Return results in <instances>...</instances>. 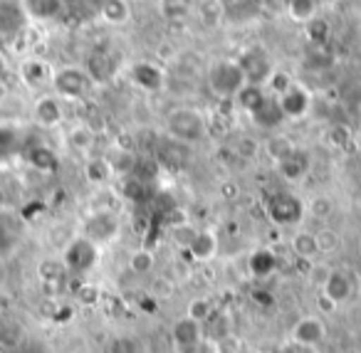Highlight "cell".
Listing matches in <instances>:
<instances>
[{
  "label": "cell",
  "instance_id": "277c9868",
  "mask_svg": "<svg viewBox=\"0 0 361 353\" xmlns=\"http://www.w3.org/2000/svg\"><path fill=\"white\" fill-rule=\"evenodd\" d=\"M99 254H102V249L97 247L94 242H90V240L82 237V235H75V237L67 242V247L62 249L60 259H62V264H65L67 274L85 277V274H90L92 269L97 267Z\"/></svg>",
  "mask_w": 361,
  "mask_h": 353
},
{
  "label": "cell",
  "instance_id": "5bb4252c",
  "mask_svg": "<svg viewBox=\"0 0 361 353\" xmlns=\"http://www.w3.org/2000/svg\"><path fill=\"white\" fill-rule=\"evenodd\" d=\"M18 75H20V82L27 89H42V87L52 85L55 70H52L42 57H25V60L20 62Z\"/></svg>",
  "mask_w": 361,
  "mask_h": 353
},
{
  "label": "cell",
  "instance_id": "f35d334b",
  "mask_svg": "<svg viewBox=\"0 0 361 353\" xmlns=\"http://www.w3.org/2000/svg\"><path fill=\"white\" fill-rule=\"evenodd\" d=\"M213 311H216V309H213V304L208 302V299H193V302L188 304V309H186V316H191V318H196V321L206 323L208 316H211Z\"/></svg>",
  "mask_w": 361,
  "mask_h": 353
},
{
  "label": "cell",
  "instance_id": "f6af8a7d",
  "mask_svg": "<svg viewBox=\"0 0 361 353\" xmlns=\"http://www.w3.org/2000/svg\"><path fill=\"white\" fill-rule=\"evenodd\" d=\"M260 151H262V146L252 139H240V144H238V156H243V159H252V156H257Z\"/></svg>",
  "mask_w": 361,
  "mask_h": 353
},
{
  "label": "cell",
  "instance_id": "d4e9b609",
  "mask_svg": "<svg viewBox=\"0 0 361 353\" xmlns=\"http://www.w3.org/2000/svg\"><path fill=\"white\" fill-rule=\"evenodd\" d=\"M317 13H319V3L317 0H287L285 18L295 23V25L305 27L310 20H314Z\"/></svg>",
  "mask_w": 361,
  "mask_h": 353
},
{
  "label": "cell",
  "instance_id": "9c48e42d",
  "mask_svg": "<svg viewBox=\"0 0 361 353\" xmlns=\"http://www.w3.org/2000/svg\"><path fill=\"white\" fill-rule=\"evenodd\" d=\"M129 80L146 94H159L166 89V70L154 60H136L129 67Z\"/></svg>",
  "mask_w": 361,
  "mask_h": 353
},
{
  "label": "cell",
  "instance_id": "f907efd6",
  "mask_svg": "<svg viewBox=\"0 0 361 353\" xmlns=\"http://www.w3.org/2000/svg\"><path fill=\"white\" fill-rule=\"evenodd\" d=\"M3 75H6V60L0 57V80H3Z\"/></svg>",
  "mask_w": 361,
  "mask_h": 353
},
{
  "label": "cell",
  "instance_id": "1f68e13d",
  "mask_svg": "<svg viewBox=\"0 0 361 353\" xmlns=\"http://www.w3.org/2000/svg\"><path fill=\"white\" fill-rule=\"evenodd\" d=\"M250 119L255 121L260 129H277V126L285 121V116H282L280 106H277V99L275 97H270V99L265 101V106H262L257 114H252Z\"/></svg>",
  "mask_w": 361,
  "mask_h": 353
},
{
  "label": "cell",
  "instance_id": "d6a6232c",
  "mask_svg": "<svg viewBox=\"0 0 361 353\" xmlns=\"http://www.w3.org/2000/svg\"><path fill=\"white\" fill-rule=\"evenodd\" d=\"M37 279L42 284H62L67 279V269L62 264V259H42L37 264Z\"/></svg>",
  "mask_w": 361,
  "mask_h": 353
},
{
  "label": "cell",
  "instance_id": "c3c4849f",
  "mask_svg": "<svg viewBox=\"0 0 361 353\" xmlns=\"http://www.w3.org/2000/svg\"><path fill=\"white\" fill-rule=\"evenodd\" d=\"M252 299H255L260 306H272V304H275V297H272L270 292H265V289H257V292L252 294Z\"/></svg>",
  "mask_w": 361,
  "mask_h": 353
},
{
  "label": "cell",
  "instance_id": "b9f144b4",
  "mask_svg": "<svg viewBox=\"0 0 361 353\" xmlns=\"http://www.w3.org/2000/svg\"><path fill=\"white\" fill-rule=\"evenodd\" d=\"M213 351H216V353H240L243 351V343H240V338H238L235 333L231 331L228 336L213 341Z\"/></svg>",
  "mask_w": 361,
  "mask_h": 353
},
{
  "label": "cell",
  "instance_id": "d590c367",
  "mask_svg": "<svg viewBox=\"0 0 361 353\" xmlns=\"http://www.w3.org/2000/svg\"><path fill=\"white\" fill-rule=\"evenodd\" d=\"M317 247H319V254H334L336 249L341 247V237L334 228L324 225L322 230H317Z\"/></svg>",
  "mask_w": 361,
  "mask_h": 353
},
{
  "label": "cell",
  "instance_id": "bcb514c9",
  "mask_svg": "<svg viewBox=\"0 0 361 353\" xmlns=\"http://www.w3.org/2000/svg\"><path fill=\"white\" fill-rule=\"evenodd\" d=\"M329 272H331V267H322V264L312 262V269H310V282H312V284H317V287H322V284H324V279L329 277Z\"/></svg>",
  "mask_w": 361,
  "mask_h": 353
},
{
  "label": "cell",
  "instance_id": "4fadbf2b",
  "mask_svg": "<svg viewBox=\"0 0 361 353\" xmlns=\"http://www.w3.org/2000/svg\"><path fill=\"white\" fill-rule=\"evenodd\" d=\"M25 13L18 0H0V40L13 42L25 30Z\"/></svg>",
  "mask_w": 361,
  "mask_h": 353
},
{
  "label": "cell",
  "instance_id": "8992f818",
  "mask_svg": "<svg viewBox=\"0 0 361 353\" xmlns=\"http://www.w3.org/2000/svg\"><path fill=\"white\" fill-rule=\"evenodd\" d=\"M119 218H116L114 210H106V208H99V210H92L85 220H82V237H87L90 242H94L97 247H104V244L114 242L116 235H119Z\"/></svg>",
  "mask_w": 361,
  "mask_h": 353
},
{
  "label": "cell",
  "instance_id": "6da1fadb",
  "mask_svg": "<svg viewBox=\"0 0 361 353\" xmlns=\"http://www.w3.org/2000/svg\"><path fill=\"white\" fill-rule=\"evenodd\" d=\"M166 136L176 144L193 146L208 136V119L196 106H173L164 119Z\"/></svg>",
  "mask_w": 361,
  "mask_h": 353
},
{
  "label": "cell",
  "instance_id": "8fae6325",
  "mask_svg": "<svg viewBox=\"0 0 361 353\" xmlns=\"http://www.w3.org/2000/svg\"><path fill=\"white\" fill-rule=\"evenodd\" d=\"M324 338H326V323H324V318L317 316V314L300 316L290 331V341L300 343V346H307V348H317Z\"/></svg>",
  "mask_w": 361,
  "mask_h": 353
},
{
  "label": "cell",
  "instance_id": "7a4b0ae2",
  "mask_svg": "<svg viewBox=\"0 0 361 353\" xmlns=\"http://www.w3.org/2000/svg\"><path fill=\"white\" fill-rule=\"evenodd\" d=\"M245 75H243L240 65L235 57H221L213 60L206 70V87L216 99L233 101L238 97V92L245 87Z\"/></svg>",
  "mask_w": 361,
  "mask_h": 353
},
{
  "label": "cell",
  "instance_id": "484cf974",
  "mask_svg": "<svg viewBox=\"0 0 361 353\" xmlns=\"http://www.w3.org/2000/svg\"><path fill=\"white\" fill-rule=\"evenodd\" d=\"M97 144V134L90 124H75L67 131V146L77 154H90Z\"/></svg>",
  "mask_w": 361,
  "mask_h": 353
},
{
  "label": "cell",
  "instance_id": "2e32d148",
  "mask_svg": "<svg viewBox=\"0 0 361 353\" xmlns=\"http://www.w3.org/2000/svg\"><path fill=\"white\" fill-rule=\"evenodd\" d=\"M275 168H277V173H280V178L285 180V183H300V180H305L307 173H310L312 159H310V154H307V151L295 149L290 156H285L280 163H275Z\"/></svg>",
  "mask_w": 361,
  "mask_h": 353
},
{
  "label": "cell",
  "instance_id": "836d02e7",
  "mask_svg": "<svg viewBox=\"0 0 361 353\" xmlns=\"http://www.w3.org/2000/svg\"><path fill=\"white\" fill-rule=\"evenodd\" d=\"M104 353H144V343L139 341L136 336H114L109 338Z\"/></svg>",
  "mask_w": 361,
  "mask_h": 353
},
{
  "label": "cell",
  "instance_id": "ffe728a7",
  "mask_svg": "<svg viewBox=\"0 0 361 353\" xmlns=\"http://www.w3.org/2000/svg\"><path fill=\"white\" fill-rule=\"evenodd\" d=\"M270 99V94H267L265 87H257V85H245L240 92H238V97L233 101H235V106L240 111H245L247 116L257 114V111L265 106V101Z\"/></svg>",
  "mask_w": 361,
  "mask_h": 353
},
{
  "label": "cell",
  "instance_id": "60d3db41",
  "mask_svg": "<svg viewBox=\"0 0 361 353\" xmlns=\"http://www.w3.org/2000/svg\"><path fill=\"white\" fill-rule=\"evenodd\" d=\"M20 326H16V323H0V346L3 348H13L20 343Z\"/></svg>",
  "mask_w": 361,
  "mask_h": 353
},
{
  "label": "cell",
  "instance_id": "52a82bcc",
  "mask_svg": "<svg viewBox=\"0 0 361 353\" xmlns=\"http://www.w3.org/2000/svg\"><path fill=\"white\" fill-rule=\"evenodd\" d=\"M351 297H354V277L346 269H331L319 287V304L326 309H339Z\"/></svg>",
  "mask_w": 361,
  "mask_h": 353
},
{
  "label": "cell",
  "instance_id": "5b68a950",
  "mask_svg": "<svg viewBox=\"0 0 361 353\" xmlns=\"http://www.w3.org/2000/svg\"><path fill=\"white\" fill-rule=\"evenodd\" d=\"M267 218L272 220L280 228H297L302 220L307 218L305 213V200L300 195L290 193V190H282V193H275L265 205Z\"/></svg>",
  "mask_w": 361,
  "mask_h": 353
},
{
  "label": "cell",
  "instance_id": "3957f363",
  "mask_svg": "<svg viewBox=\"0 0 361 353\" xmlns=\"http://www.w3.org/2000/svg\"><path fill=\"white\" fill-rule=\"evenodd\" d=\"M50 87L55 89V97H60V99L80 101V99H87V97L92 94L94 82H92V77L87 75L85 67L67 65V67L55 70Z\"/></svg>",
  "mask_w": 361,
  "mask_h": 353
},
{
  "label": "cell",
  "instance_id": "44dd1931",
  "mask_svg": "<svg viewBox=\"0 0 361 353\" xmlns=\"http://www.w3.org/2000/svg\"><path fill=\"white\" fill-rule=\"evenodd\" d=\"M25 161L35 171H40V173H55V171L60 168V159H57V154L45 144L30 146V149L25 151Z\"/></svg>",
  "mask_w": 361,
  "mask_h": 353
},
{
  "label": "cell",
  "instance_id": "ba28073f",
  "mask_svg": "<svg viewBox=\"0 0 361 353\" xmlns=\"http://www.w3.org/2000/svg\"><path fill=\"white\" fill-rule=\"evenodd\" d=\"M238 65H240L243 75H245V82L247 85H257V87H265L270 75L275 72V65L272 60L267 57V52L262 47H250L245 50L240 57H235Z\"/></svg>",
  "mask_w": 361,
  "mask_h": 353
},
{
  "label": "cell",
  "instance_id": "8d00e7d4",
  "mask_svg": "<svg viewBox=\"0 0 361 353\" xmlns=\"http://www.w3.org/2000/svg\"><path fill=\"white\" fill-rule=\"evenodd\" d=\"M295 85V80H292L290 75H287V72H280V70H275L270 75V80H267V85H265V89H267V94L270 97H280V94H285L287 89H290V87Z\"/></svg>",
  "mask_w": 361,
  "mask_h": 353
},
{
  "label": "cell",
  "instance_id": "9a60e30c",
  "mask_svg": "<svg viewBox=\"0 0 361 353\" xmlns=\"http://www.w3.org/2000/svg\"><path fill=\"white\" fill-rule=\"evenodd\" d=\"M32 116H35L37 126L42 129H55L65 121V106H62V99L55 94H42L37 97L35 106H32Z\"/></svg>",
  "mask_w": 361,
  "mask_h": 353
},
{
  "label": "cell",
  "instance_id": "ee69618b",
  "mask_svg": "<svg viewBox=\"0 0 361 353\" xmlns=\"http://www.w3.org/2000/svg\"><path fill=\"white\" fill-rule=\"evenodd\" d=\"M75 299L80 304H97V302H99V289H97L94 284H90V282H82L80 287H77V292H75Z\"/></svg>",
  "mask_w": 361,
  "mask_h": 353
},
{
  "label": "cell",
  "instance_id": "4316f807",
  "mask_svg": "<svg viewBox=\"0 0 361 353\" xmlns=\"http://www.w3.org/2000/svg\"><path fill=\"white\" fill-rule=\"evenodd\" d=\"M87 75L92 77L94 85H102V82H109L111 75H114V65H111V57L106 52H92L90 60L85 65Z\"/></svg>",
  "mask_w": 361,
  "mask_h": 353
},
{
  "label": "cell",
  "instance_id": "7bdbcfd3",
  "mask_svg": "<svg viewBox=\"0 0 361 353\" xmlns=\"http://www.w3.org/2000/svg\"><path fill=\"white\" fill-rule=\"evenodd\" d=\"M349 139H351L349 129H346V126H341V124L331 126V129L326 131V144L334 146V149H344V146L349 144Z\"/></svg>",
  "mask_w": 361,
  "mask_h": 353
},
{
  "label": "cell",
  "instance_id": "ac0fdd59",
  "mask_svg": "<svg viewBox=\"0 0 361 353\" xmlns=\"http://www.w3.org/2000/svg\"><path fill=\"white\" fill-rule=\"evenodd\" d=\"M18 3H20L27 20L35 23L55 20L62 13V0H18Z\"/></svg>",
  "mask_w": 361,
  "mask_h": 353
},
{
  "label": "cell",
  "instance_id": "74e56055",
  "mask_svg": "<svg viewBox=\"0 0 361 353\" xmlns=\"http://www.w3.org/2000/svg\"><path fill=\"white\" fill-rule=\"evenodd\" d=\"M305 30H307V35H310V40L314 42V45H324V40H326V37H329L331 27H329V23H326L324 18L317 16L314 20L307 23Z\"/></svg>",
  "mask_w": 361,
  "mask_h": 353
},
{
  "label": "cell",
  "instance_id": "cb8c5ba5",
  "mask_svg": "<svg viewBox=\"0 0 361 353\" xmlns=\"http://www.w3.org/2000/svg\"><path fill=\"white\" fill-rule=\"evenodd\" d=\"M290 247H292V252H295L300 259H305V262H314V259L319 257L317 235L312 233V230H297L290 240Z\"/></svg>",
  "mask_w": 361,
  "mask_h": 353
},
{
  "label": "cell",
  "instance_id": "e0dca14e",
  "mask_svg": "<svg viewBox=\"0 0 361 353\" xmlns=\"http://www.w3.org/2000/svg\"><path fill=\"white\" fill-rule=\"evenodd\" d=\"M277 267H280V259H277V254L272 252L270 247L252 249L250 257H247V272H250L255 279L272 277V274L277 272Z\"/></svg>",
  "mask_w": 361,
  "mask_h": 353
},
{
  "label": "cell",
  "instance_id": "83f0119b",
  "mask_svg": "<svg viewBox=\"0 0 361 353\" xmlns=\"http://www.w3.org/2000/svg\"><path fill=\"white\" fill-rule=\"evenodd\" d=\"M305 213L307 218L317 220V223H326L334 213V198L326 193H317L310 200H305Z\"/></svg>",
  "mask_w": 361,
  "mask_h": 353
},
{
  "label": "cell",
  "instance_id": "30bf717a",
  "mask_svg": "<svg viewBox=\"0 0 361 353\" xmlns=\"http://www.w3.org/2000/svg\"><path fill=\"white\" fill-rule=\"evenodd\" d=\"M277 106H280L285 121H300L312 111V92L305 85H292L285 94L277 97Z\"/></svg>",
  "mask_w": 361,
  "mask_h": 353
},
{
  "label": "cell",
  "instance_id": "d6986e66",
  "mask_svg": "<svg viewBox=\"0 0 361 353\" xmlns=\"http://www.w3.org/2000/svg\"><path fill=\"white\" fill-rule=\"evenodd\" d=\"M134 8L129 0H99V18L111 27H121L131 20Z\"/></svg>",
  "mask_w": 361,
  "mask_h": 353
},
{
  "label": "cell",
  "instance_id": "f546056e",
  "mask_svg": "<svg viewBox=\"0 0 361 353\" xmlns=\"http://www.w3.org/2000/svg\"><path fill=\"white\" fill-rule=\"evenodd\" d=\"M295 149H297L295 141L285 134H272L270 139L262 144V151H265V156L272 161V163H280V161L285 159V156H290Z\"/></svg>",
  "mask_w": 361,
  "mask_h": 353
},
{
  "label": "cell",
  "instance_id": "603a6c76",
  "mask_svg": "<svg viewBox=\"0 0 361 353\" xmlns=\"http://www.w3.org/2000/svg\"><path fill=\"white\" fill-rule=\"evenodd\" d=\"M196 8V0H161L159 11L169 25H183L191 11Z\"/></svg>",
  "mask_w": 361,
  "mask_h": 353
},
{
  "label": "cell",
  "instance_id": "681fc988",
  "mask_svg": "<svg viewBox=\"0 0 361 353\" xmlns=\"http://www.w3.org/2000/svg\"><path fill=\"white\" fill-rule=\"evenodd\" d=\"M183 353H216V351H213V343L211 341H203L201 346L191 348V351H183Z\"/></svg>",
  "mask_w": 361,
  "mask_h": 353
},
{
  "label": "cell",
  "instance_id": "7402d4cb",
  "mask_svg": "<svg viewBox=\"0 0 361 353\" xmlns=\"http://www.w3.org/2000/svg\"><path fill=\"white\" fill-rule=\"evenodd\" d=\"M186 249L196 262H208V259H213L218 252L216 233H211V230H198V235L193 237V242L188 244Z\"/></svg>",
  "mask_w": 361,
  "mask_h": 353
},
{
  "label": "cell",
  "instance_id": "e575fe53",
  "mask_svg": "<svg viewBox=\"0 0 361 353\" xmlns=\"http://www.w3.org/2000/svg\"><path fill=\"white\" fill-rule=\"evenodd\" d=\"M154 264H156L154 252H151V249H146V247H141V249H136V252L129 254V269L134 274H139V277L149 274L151 269H154Z\"/></svg>",
  "mask_w": 361,
  "mask_h": 353
},
{
  "label": "cell",
  "instance_id": "ab89813d",
  "mask_svg": "<svg viewBox=\"0 0 361 353\" xmlns=\"http://www.w3.org/2000/svg\"><path fill=\"white\" fill-rule=\"evenodd\" d=\"M18 151V134L8 126H0V159H8Z\"/></svg>",
  "mask_w": 361,
  "mask_h": 353
},
{
  "label": "cell",
  "instance_id": "7dc6e473",
  "mask_svg": "<svg viewBox=\"0 0 361 353\" xmlns=\"http://www.w3.org/2000/svg\"><path fill=\"white\" fill-rule=\"evenodd\" d=\"M262 8H265L267 13H280V16H285L287 0H262Z\"/></svg>",
  "mask_w": 361,
  "mask_h": 353
},
{
  "label": "cell",
  "instance_id": "4dcf8cb0",
  "mask_svg": "<svg viewBox=\"0 0 361 353\" xmlns=\"http://www.w3.org/2000/svg\"><path fill=\"white\" fill-rule=\"evenodd\" d=\"M196 13L206 27H218L226 16V8H223V0H196Z\"/></svg>",
  "mask_w": 361,
  "mask_h": 353
},
{
  "label": "cell",
  "instance_id": "f1b7e54d",
  "mask_svg": "<svg viewBox=\"0 0 361 353\" xmlns=\"http://www.w3.org/2000/svg\"><path fill=\"white\" fill-rule=\"evenodd\" d=\"M111 175H114V171H111L109 159H104V156H94V159H90L85 163V178L92 185H106L111 180Z\"/></svg>",
  "mask_w": 361,
  "mask_h": 353
},
{
  "label": "cell",
  "instance_id": "7c38bea8",
  "mask_svg": "<svg viewBox=\"0 0 361 353\" xmlns=\"http://www.w3.org/2000/svg\"><path fill=\"white\" fill-rule=\"evenodd\" d=\"M171 341H173V346L178 348V353L201 346V343L206 341L203 323L191 316H180L178 321H173V326H171Z\"/></svg>",
  "mask_w": 361,
  "mask_h": 353
}]
</instances>
